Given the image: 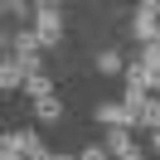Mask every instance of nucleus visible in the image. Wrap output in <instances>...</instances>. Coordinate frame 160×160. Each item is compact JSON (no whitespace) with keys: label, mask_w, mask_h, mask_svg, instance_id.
Instances as JSON below:
<instances>
[{"label":"nucleus","mask_w":160,"mask_h":160,"mask_svg":"<svg viewBox=\"0 0 160 160\" xmlns=\"http://www.w3.org/2000/svg\"><path fill=\"white\" fill-rule=\"evenodd\" d=\"M131 39H136L141 49L160 44V0H141L136 5V15H131Z\"/></svg>","instance_id":"nucleus-1"},{"label":"nucleus","mask_w":160,"mask_h":160,"mask_svg":"<svg viewBox=\"0 0 160 160\" xmlns=\"http://www.w3.org/2000/svg\"><path fill=\"white\" fill-rule=\"evenodd\" d=\"M34 34L44 39V49H53V44L63 39V10L58 5H39V10H34Z\"/></svg>","instance_id":"nucleus-2"},{"label":"nucleus","mask_w":160,"mask_h":160,"mask_svg":"<svg viewBox=\"0 0 160 160\" xmlns=\"http://www.w3.org/2000/svg\"><path fill=\"white\" fill-rule=\"evenodd\" d=\"M92 117H97L107 131H131V126H136V112H131L126 102H97Z\"/></svg>","instance_id":"nucleus-3"},{"label":"nucleus","mask_w":160,"mask_h":160,"mask_svg":"<svg viewBox=\"0 0 160 160\" xmlns=\"http://www.w3.org/2000/svg\"><path fill=\"white\" fill-rule=\"evenodd\" d=\"M107 150H112V160H146V146H141L131 131H107Z\"/></svg>","instance_id":"nucleus-4"},{"label":"nucleus","mask_w":160,"mask_h":160,"mask_svg":"<svg viewBox=\"0 0 160 160\" xmlns=\"http://www.w3.org/2000/svg\"><path fill=\"white\" fill-rule=\"evenodd\" d=\"M34 131H5V141H0V160H24L34 150Z\"/></svg>","instance_id":"nucleus-5"},{"label":"nucleus","mask_w":160,"mask_h":160,"mask_svg":"<svg viewBox=\"0 0 160 160\" xmlns=\"http://www.w3.org/2000/svg\"><path fill=\"white\" fill-rule=\"evenodd\" d=\"M92 68H97L102 78H117V73H126V53H121V49H97Z\"/></svg>","instance_id":"nucleus-6"},{"label":"nucleus","mask_w":160,"mask_h":160,"mask_svg":"<svg viewBox=\"0 0 160 160\" xmlns=\"http://www.w3.org/2000/svg\"><path fill=\"white\" fill-rule=\"evenodd\" d=\"M24 68H20V58H10V53H5V63H0V88L5 92H15V88H24Z\"/></svg>","instance_id":"nucleus-7"},{"label":"nucleus","mask_w":160,"mask_h":160,"mask_svg":"<svg viewBox=\"0 0 160 160\" xmlns=\"http://www.w3.org/2000/svg\"><path fill=\"white\" fill-rule=\"evenodd\" d=\"M24 92H29L34 102H44V97H53V78H49V73H34V78L24 82Z\"/></svg>","instance_id":"nucleus-8"},{"label":"nucleus","mask_w":160,"mask_h":160,"mask_svg":"<svg viewBox=\"0 0 160 160\" xmlns=\"http://www.w3.org/2000/svg\"><path fill=\"white\" fill-rule=\"evenodd\" d=\"M34 117H39V121H63V97H44V102H34Z\"/></svg>","instance_id":"nucleus-9"},{"label":"nucleus","mask_w":160,"mask_h":160,"mask_svg":"<svg viewBox=\"0 0 160 160\" xmlns=\"http://www.w3.org/2000/svg\"><path fill=\"white\" fill-rule=\"evenodd\" d=\"M136 126H146L150 136L160 131V97H146V107H141V121H136Z\"/></svg>","instance_id":"nucleus-10"},{"label":"nucleus","mask_w":160,"mask_h":160,"mask_svg":"<svg viewBox=\"0 0 160 160\" xmlns=\"http://www.w3.org/2000/svg\"><path fill=\"white\" fill-rule=\"evenodd\" d=\"M78 160H112V150H107V141H88L78 150Z\"/></svg>","instance_id":"nucleus-11"},{"label":"nucleus","mask_w":160,"mask_h":160,"mask_svg":"<svg viewBox=\"0 0 160 160\" xmlns=\"http://www.w3.org/2000/svg\"><path fill=\"white\" fill-rule=\"evenodd\" d=\"M34 10H39V5H20V0H5V15H10V20H20V29H24V20H29Z\"/></svg>","instance_id":"nucleus-12"},{"label":"nucleus","mask_w":160,"mask_h":160,"mask_svg":"<svg viewBox=\"0 0 160 160\" xmlns=\"http://www.w3.org/2000/svg\"><path fill=\"white\" fill-rule=\"evenodd\" d=\"M136 58H141V63H146V68H150V73H160V44H150V49H141V53H136Z\"/></svg>","instance_id":"nucleus-13"},{"label":"nucleus","mask_w":160,"mask_h":160,"mask_svg":"<svg viewBox=\"0 0 160 160\" xmlns=\"http://www.w3.org/2000/svg\"><path fill=\"white\" fill-rule=\"evenodd\" d=\"M24 160H53V150L44 146V141H34V150H29V155H24Z\"/></svg>","instance_id":"nucleus-14"},{"label":"nucleus","mask_w":160,"mask_h":160,"mask_svg":"<svg viewBox=\"0 0 160 160\" xmlns=\"http://www.w3.org/2000/svg\"><path fill=\"white\" fill-rule=\"evenodd\" d=\"M150 150H155V155H160V131H155V136H150Z\"/></svg>","instance_id":"nucleus-15"},{"label":"nucleus","mask_w":160,"mask_h":160,"mask_svg":"<svg viewBox=\"0 0 160 160\" xmlns=\"http://www.w3.org/2000/svg\"><path fill=\"white\" fill-rule=\"evenodd\" d=\"M53 160H78V155H53Z\"/></svg>","instance_id":"nucleus-16"}]
</instances>
